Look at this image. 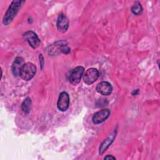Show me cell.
I'll list each match as a JSON object with an SVG mask.
<instances>
[{
	"instance_id": "6da1fadb",
	"label": "cell",
	"mask_w": 160,
	"mask_h": 160,
	"mask_svg": "<svg viewBox=\"0 0 160 160\" xmlns=\"http://www.w3.org/2000/svg\"><path fill=\"white\" fill-rule=\"evenodd\" d=\"M24 2V1H13L11 2L3 18L2 23L4 25L7 26L12 22L17 14L19 9L21 8Z\"/></svg>"
},
{
	"instance_id": "7a4b0ae2",
	"label": "cell",
	"mask_w": 160,
	"mask_h": 160,
	"mask_svg": "<svg viewBox=\"0 0 160 160\" xmlns=\"http://www.w3.org/2000/svg\"><path fill=\"white\" fill-rule=\"evenodd\" d=\"M49 54L56 55L59 53L68 54L70 52V48L67 46V44L64 41H58L49 46L48 49Z\"/></svg>"
},
{
	"instance_id": "3957f363",
	"label": "cell",
	"mask_w": 160,
	"mask_h": 160,
	"mask_svg": "<svg viewBox=\"0 0 160 160\" xmlns=\"http://www.w3.org/2000/svg\"><path fill=\"white\" fill-rule=\"evenodd\" d=\"M36 72V66L31 62H27L22 66L19 73V76L24 81H29L34 77Z\"/></svg>"
},
{
	"instance_id": "277c9868",
	"label": "cell",
	"mask_w": 160,
	"mask_h": 160,
	"mask_svg": "<svg viewBox=\"0 0 160 160\" xmlns=\"http://www.w3.org/2000/svg\"><path fill=\"white\" fill-rule=\"evenodd\" d=\"M84 69L82 66H77L71 71L69 74V81L72 85L78 84L84 73Z\"/></svg>"
},
{
	"instance_id": "5b68a950",
	"label": "cell",
	"mask_w": 160,
	"mask_h": 160,
	"mask_svg": "<svg viewBox=\"0 0 160 160\" xmlns=\"http://www.w3.org/2000/svg\"><path fill=\"white\" fill-rule=\"evenodd\" d=\"M99 73L97 69L96 68H89L85 71L83 75L84 82L90 85L94 83L99 78Z\"/></svg>"
},
{
	"instance_id": "8992f818",
	"label": "cell",
	"mask_w": 160,
	"mask_h": 160,
	"mask_svg": "<svg viewBox=\"0 0 160 160\" xmlns=\"http://www.w3.org/2000/svg\"><path fill=\"white\" fill-rule=\"evenodd\" d=\"M23 37L33 49H36L39 46L40 44V39L34 32L28 31L23 34Z\"/></svg>"
},
{
	"instance_id": "52a82bcc",
	"label": "cell",
	"mask_w": 160,
	"mask_h": 160,
	"mask_svg": "<svg viewBox=\"0 0 160 160\" xmlns=\"http://www.w3.org/2000/svg\"><path fill=\"white\" fill-rule=\"evenodd\" d=\"M69 105V97L68 94L65 91L61 92L59 94L57 103L58 109L61 111H66L68 109Z\"/></svg>"
},
{
	"instance_id": "ba28073f",
	"label": "cell",
	"mask_w": 160,
	"mask_h": 160,
	"mask_svg": "<svg viewBox=\"0 0 160 160\" xmlns=\"http://www.w3.org/2000/svg\"><path fill=\"white\" fill-rule=\"evenodd\" d=\"M110 115V111L108 109H104L96 112L92 118L94 124H98L104 122Z\"/></svg>"
},
{
	"instance_id": "9c48e42d",
	"label": "cell",
	"mask_w": 160,
	"mask_h": 160,
	"mask_svg": "<svg viewBox=\"0 0 160 160\" xmlns=\"http://www.w3.org/2000/svg\"><path fill=\"white\" fill-rule=\"evenodd\" d=\"M56 26L58 30L61 32H65L68 30L69 27V21L64 14H60L59 15Z\"/></svg>"
},
{
	"instance_id": "30bf717a",
	"label": "cell",
	"mask_w": 160,
	"mask_h": 160,
	"mask_svg": "<svg viewBox=\"0 0 160 160\" xmlns=\"http://www.w3.org/2000/svg\"><path fill=\"white\" fill-rule=\"evenodd\" d=\"M112 88L111 84L107 81H101L96 86V91L102 95L108 96L112 92Z\"/></svg>"
},
{
	"instance_id": "8fae6325",
	"label": "cell",
	"mask_w": 160,
	"mask_h": 160,
	"mask_svg": "<svg viewBox=\"0 0 160 160\" xmlns=\"http://www.w3.org/2000/svg\"><path fill=\"white\" fill-rule=\"evenodd\" d=\"M24 64H25L23 58L21 57H17L14 59V61L12 64V68H11L12 74L14 76L16 77V76H19L20 71Z\"/></svg>"
},
{
	"instance_id": "7c38bea8",
	"label": "cell",
	"mask_w": 160,
	"mask_h": 160,
	"mask_svg": "<svg viewBox=\"0 0 160 160\" xmlns=\"http://www.w3.org/2000/svg\"><path fill=\"white\" fill-rule=\"evenodd\" d=\"M116 136V133L114 132L112 134L109 135L108 138H106L101 144L99 149V154L101 155L109 147V146L111 144V143L113 142L114 138Z\"/></svg>"
},
{
	"instance_id": "4fadbf2b",
	"label": "cell",
	"mask_w": 160,
	"mask_h": 160,
	"mask_svg": "<svg viewBox=\"0 0 160 160\" xmlns=\"http://www.w3.org/2000/svg\"><path fill=\"white\" fill-rule=\"evenodd\" d=\"M31 104H32V102H31V98H26L24 100V101L22 102V105H21V108H22V111L26 114L29 113L31 110Z\"/></svg>"
},
{
	"instance_id": "5bb4252c",
	"label": "cell",
	"mask_w": 160,
	"mask_h": 160,
	"mask_svg": "<svg viewBox=\"0 0 160 160\" xmlns=\"http://www.w3.org/2000/svg\"><path fill=\"white\" fill-rule=\"evenodd\" d=\"M131 11L135 15H140L142 12V8L141 4L138 1L135 2L131 8Z\"/></svg>"
},
{
	"instance_id": "9a60e30c",
	"label": "cell",
	"mask_w": 160,
	"mask_h": 160,
	"mask_svg": "<svg viewBox=\"0 0 160 160\" xmlns=\"http://www.w3.org/2000/svg\"><path fill=\"white\" fill-rule=\"evenodd\" d=\"M108 104V101L106 99H99L96 102L97 107H102L106 106Z\"/></svg>"
},
{
	"instance_id": "2e32d148",
	"label": "cell",
	"mask_w": 160,
	"mask_h": 160,
	"mask_svg": "<svg viewBox=\"0 0 160 160\" xmlns=\"http://www.w3.org/2000/svg\"><path fill=\"white\" fill-rule=\"evenodd\" d=\"M39 61H40V64L41 66V68H42L43 67V64H44V58L42 56V54H39Z\"/></svg>"
},
{
	"instance_id": "e0dca14e",
	"label": "cell",
	"mask_w": 160,
	"mask_h": 160,
	"mask_svg": "<svg viewBox=\"0 0 160 160\" xmlns=\"http://www.w3.org/2000/svg\"><path fill=\"white\" fill-rule=\"evenodd\" d=\"M104 159H116V158L112 156V155H108Z\"/></svg>"
},
{
	"instance_id": "ac0fdd59",
	"label": "cell",
	"mask_w": 160,
	"mask_h": 160,
	"mask_svg": "<svg viewBox=\"0 0 160 160\" xmlns=\"http://www.w3.org/2000/svg\"><path fill=\"white\" fill-rule=\"evenodd\" d=\"M138 92H139V89H136V90L132 92V94L133 96H135V95L138 94Z\"/></svg>"
}]
</instances>
